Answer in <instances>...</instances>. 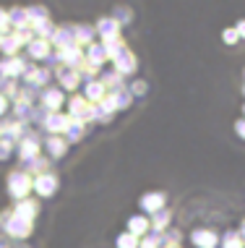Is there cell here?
Masks as SVG:
<instances>
[{"mask_svg":"<svg viewBox=\"0 0 245 248\" xmlns=\"http://www.w3.org/2000/svg\"><path fill=\"white\" fill-rule=\"evenodd\" d=\"M29 188H31L29 178H26V175H18V172H13V175H11V193H13V196L21 199Z\"/></svg>","mask_w":245,"mask_h":248,"instance_id":"1","label":"cell"},{"mask_svg":"<svg viewBox=\"0 0 245 248\" xmlns=\"http://www.w3.org/2000/svg\"><path fill=\"white\" fill-rule=\"evenodd\" d=\"M193 243H196L198 248H214L216 235H214L211 230H198V232H193Z\"/></svg>","mask_w":245,"mask_h":248,"instance_id":"2","label":"cell"},{"mask_svg":"<svg viewBox=\"0 0 245 248\" xmlns=\"http://www.w3.org/2000/svg\"><path fill=\"white\" fill-rule=\"evenodd\" d=\"M34 188H37L39 193H52V191H55V178H52V175H42V178H37Z\"/></svg>","mask_w":245,"mask_h":248,"instance_id":"3","label":"cell"},{"mask_svg":"<svg viewBox=\"0 0 245 248\" xmlns=\"http://www.w3.org/2000/svg\"><path fill=\"white\" fill-rule=\"evenodd\" d=\"M162 199H164L162 193H149V196L141 201V206H144V209H149V212H157L162 206Z\"/></svg>","mask_w":245,"mask_h":248,"instance_id":"4","label":"cell"},{"mask_svg":"<svg viewBox=\"0 0 245 248\" xmlns=\"http://www.w3.org/2000/svg\"><path fill=\"white\" fill-rule=\"evenodd\" d=\"M117 68H123L125 73H128V71L136 68V60L128 58V52H120V55H117Z\"/></svg>","mask_w":245,"mask_h":248,"instance_id":"5","label":"cell"},{"mask_svg":"<svg viewBox=\"0 0 245 248\" xmlns=\"http://www.w3.org/2000/svg\"><path fill=\"white\" fill-rule=\"evenodd\" d=\"M146 227H149V219H144V217H133V219H130V232H133V235H138V232L146 230Z\"/></svg>","mask_w":245,"mask_h":248,"instance_id":"6","label":"cell"},{"mask_svg":"<svg viewBox=\"0 0 245 248\" xmlns=\"http://www.w3.org/2000/svg\"><path fill=\"white\" fill-rule=\"evenodd\" d=\"M117 248H136V238L133 235H120L117 238Z\"/></svg>","mask_w":245,"mask_h":248,"instance_id":"7","label":"cell"},{"mask_svg":"<svg viewBox=\"0 0 245 248\" xmlns=\"http://www.w3.org/2000/svg\"><path fill=\"white\" fill-rule=\"evenodd\" d=\"M44 52H47V42H34L31 45V55L34 58H44Z\"/></svg>","mask_w":245,"mask_h":248,"instance_id":"8","label":"cell"},{"mask_svg":"<svg viewBox=\"0 0 245 248\" xmlns=\"http://www.w3.org/2000/svg\"><path fill=\"white\" fill-rule=\"evenodd\" d=\"M47 144H50V152L55 154V157H58V154H63V152H65V144H63V141H58V139H50Z\"/></svg>","mask_w":245,"mask_h":248,"instance_id":"9","label":"cell"},{"mask_svg":"<svg viewBox=\"0 0 245 248\" xmlns=\"http://www.w3.org/2000/svg\"><path fill=\"white\" fill-rule=\"evenodd\" d=\"M60 99H63V97H60V92H50V94L44 97V105H47V107H55L58 102H60Z\"/></svg>","mask_w":245,"mask_h":248,"instance_id":"10","label":"cell"},{"mask_svg":"<svg viewBox=\"0 0 245 248\" xmlns=\"http://www.w3.org/2000/svg\"><path fill=\"white\" fill-rule=\"evenodd\" d=\"M237 37H240V34H237V29H227V31H224V42H230V45H232Z\"/></svg>","mask_w":245,"mask_h":248,"instance_id":"11","label":"cell"},{"mask_svg":"<svg viewBox=\"0 0 245 248\" xmlns=\"http://www.w3.org/2000/svg\"><path fill=\"white\" fill-rule=\"evenodd\" d=\"M5 24H8V18H5L3 11H0V29H5Z\"/></svg>","mask_w":245,"mask_h":248,"instance_id":"12","label":"cell"},{"mask_svg":"<svg viewBox=\"0 0 245 248\" xmlns=\"http://www.w3.org/2000/svg\"><path fill=\"white\" fill-rule=\"evenodd\" d=\"M237 31H240V37H245V21H243L240 26H237Z\"/></svg>","mask_w":245,"mask_h":248,"instance_id":"13","label":"cell"},{"mask_svg":"<svg viewBox=\"0 0 245 248\" xmlns=\"http://www.w3.org/2000/svg\"><path fill=\"white\" fill-rule=\"evenodd\" d=\"M3 110H5V99L0 97V112H3Z\"/></svg>","mask_w":245,"mask_h":248,"instance_id":"14","label":"cell"}]
</instances>
